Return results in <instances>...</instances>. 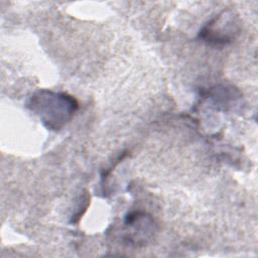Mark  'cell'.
<instances>
[{
    "label": "cell",
    "instance_id": "1",
    "mask_svg": "<svg viewBox=\"0 0 258 258\" xmlns=\"http://www.w3.org/2000/svg\"><path fill=\"white\" fill-rule=\"evenodd\" d=\"M26 107L39 118L45 128L58 131L73 119L79 103L67 93L41 89L29 97Z\"/></svg>",
    "mask_w": 258,
    "mask_h": 258
},
{
    "label": "cell",
    "instance_id": "3",
    "mask_svg": "<svg viewBox=\"0 0 258 258\" xmlns=\"http://www.w3.org/2000/svg\"><path fill=\"white\" fill-rule=\"evenodd\" d=\"M157 231L153 218L143 212H133L125 217L124 241L131 246L141 247L148 244Z\"/></svg>",
    "mask_w": 258,
    "mask_h": 258
},
{
    "label": "cell",
    "instance_id": "2",
    "mask_svg": "<svg viewBox=\"0 0 258 258\" xmlns=\"http://www.w3.org/2000/svg\"><path fill=\"white\" fill-rule=\"evenodd\" d=\"M241 31V21L232 10H224L199 32V38L211 45H227L233 42Z\"/></svg>",
    "mask_w": 258,
    "mask_h": 258
}]
</instances>
